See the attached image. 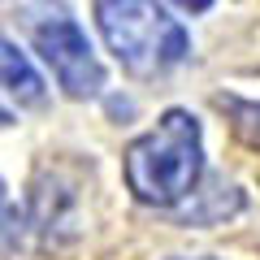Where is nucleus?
<instances>
[{"label":"nucleus","instance_id":"39448f33","mask_svg":"<svg viewBox=\"0 0 260 260\" xmlns=\"http://www.w3.org/2000/svg\"><path fill=\"white\" fill-rule=\"evenodd\" d=\"M0 70H5V91H9L18 104H30V109H39V104L48 100L44 78L30 70L26 52H22L13 39H5V44H0Z\"/></svg>","mask_w":260,"mask_h":260},{"label":"nucleus","instance_id":"f257e3e1","mask_svg":"<svg viewBox=\"0 0 260 260\" xmlns=\"http://www.w3.org/2000/svg\"><path fill=\"white\" fill-rule=\"evenodd\" d=\"M204 178V130L186 109L160 113V121L126 148V186L148 208H178Z\"/></svg>","mask_w":260,"mask_h":260},{"label":"nucleus","instance_id":"6e6552de","mask_svg":"<svg viewBox=\"0 0 260 260\" xmlns=\"http://www.w3.org/2000/svg\"><path fill=\"white\" fill-rule=\"evenodd\" d=\"M174 260H186V256H174ZM195 260H213V256H195Z\"/></svg>","mask_w":260,"mask_h":260},{"label":"nucleus","instance_id":"423d86ee","mask_svg":"<svg viewBox=\"0 0 260 260\" xmlns=\"http://www.w3.org/2000/svg\"><path fill=\"white\" fill-rule=\"evenodd\" d=\"M217 109L230 117L234 135H239L243 143H251V148H260V104L251 100H239V95H217Z\"/></svg>","mask_w":260,"mask_h":260},{"label":"nucleus","instance_id":"20e7f679","mask_svg":"<svg viewBox=\"0 0 260 260\" xmlns=\"http://www.w3.org/2000/svg\"><path fill=\"white\" fill-rule=\"evenodd\" d=\"M239 208H243V191L230 186V182H221V178H213L204 191L200 186L191 191V204L178 213V225H213V221L234 217Z\"/></svg>","mask_w":260,"mask_h":260},{"label":"nucleus","instance_id":"f03ea898","mask_svg":"<svg viewBox=\"0 0 260 260\" xmlns=\"http://www.w3.org/2000/svg\"><path fill=\"white\" fill-rule=\"evenodd\" d=\"M95 26L121 70L135 78H160L191 52L186 30L156 0H95Z\"/></svg>","mask_w":260,"mask_h":260},{"label":"nucleus","instance_id":"7ed1b4c3","mask_svg":"<svg viewBox=\"0 0 260 260\" xmlns=\"http://www.w3.org/2000/svg\"><path fill=\"white\" fill-rule=\"evenodd\" d=\"M22 26H26L35 52L52 65L56 83L65 87L70 100H91V95L104 91V78L109 74H104L100 56L91 52L83 26L70 18V9L61 0H30L22 9Z\"/></svg>","mask_w":260,"mask_h":260},{"label":"nucleus","instance_id":"0eeeda50","mask_svg":"<svg viewBox=\"0 0 260 260\" xmlns=\"http://www.w3.org/2000/svg\"><path fill=\"white\" fill-rule=\"evenodd\" d=\"M174 5H178V9H186V13H204L213 0H174Z\"/></svg>","mask_w":260,"mask_h":260}]
</instances>
